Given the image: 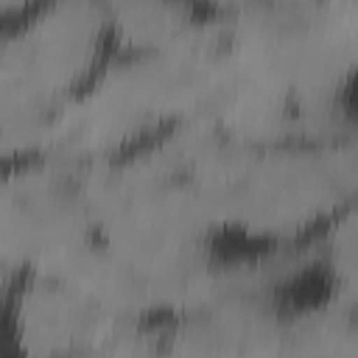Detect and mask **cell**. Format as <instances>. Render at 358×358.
Listing matches in <instances>:
<instances>
[{"mask_svg": "<svg viewBox=\"0 0 358 358\" xmlns=\"http://www.w3.org/2000/svg\"><path fill=\"white\" fill-rule=\"evenodd\" d=\"M48 0H0V14H3V25L20 22L22 17H28L34 8H39Z\"/></svg>", "mask_w": 358, "mask_h": 358, "instance_id": "9c48e42d", "label": "cell"}, {"mask_svg": "<svg viewBox=\"0 0 358 358\" xmlns=\"http://www.w3.org/2000/svg\"><path fill=\"white\" fill-rule=\"evenodd\" d=\"M210 3L218 6V8H224V11H232V8H238V6H243L249 0H210Z\"/></svg>", "mask_w": 358, "mask_h": 358, "instance_id": "30bf717a", "label": "cell"}, {"mask_svg": "<svg viewBox=\"0 0 358 358\" xmlns=\"http://www.w3.org/2000/svg\"><path fill=\"white\" fill-rule=\"evenodd\" d=\"M3 168L0 246L6 268L67 277L101 238L90 182L45 151L8 159Z\"/></svg>", "mask_w": 358, "mask_h": 358, "instance_id": "3957f363", "label": "cell"}, {"mask_svg": "<svg viewBox=\"0 0 358 358\" xmlns=\"http://www.w3.org/2000/svg\"><path fill=\"white\" fill-rule=\"evenodd\" d=\"M352 196L336 157L313 140L243 143L218 224L255 246L308 243Z\"/></svg>", "mask_w": 358, "mask_h": 358, "instance_id": "7a4b0ae2", "label": "cell"}, {"mask_svg": "<svg viewBox=\"0 0 358 358\" xmlns=\"http://www.w3.org/2000/svg\"><path fill=\"white\" fill-rule=\"evenodd\" d=\"M288 3H296V6H310V8H322L327 0H288Z\"/></svg>", "mask_w": 358, "mask_h": 358, "instance_id": "8fae6325", "label": "cell"}, {"mask_svg": "<svg viewBox=\"0 0 358 358\" xmlns=\"http://www.w3.org/2000/svg\"><path fill=\"white\" fill-rule=\"evenodd\" d=\"M173 131L123 159L101 162L87 176L103 243L159 305L207 282L215 263L227 260L224 246L232 238L185 171Z\"/></svg>", "mask_w": 358, "mask_h": 358, "instance_id": "6da1fadb", "label": "cell"}, {"mask_svg": "<svg viewBox=\"0 0 358 358\" xmlns=\"http://www.w3.org/2000/svg\"><path fill=\"white\" fill-rule=\"evenodd\" d=\"M193 103L190 81L171 56L120 50L67 112H76L78 148L112 162L168 137Z\"/></svg>", "mask_w": 358, "mask_h": 358, "instance_id": "277c9868", "label": "cell"}, {"mask_svg": "<svg viewBox=\"0 0 358 358\" xmlns=\"http://www.w3.org/2000/svg\"><path fill=\"white\" fill-rule=\"evenodd\" d=\"M322 8L344 31V36L358 48V0H327Z\"/></svg>", "mask_w": 358, "mask_h": 358, "instance_id": "ba28073f", "label": "cell"}, {"mask_svg": "<svg viewBox=\"0 0 358 358\" xmlns=\"http://www.w3.org/2000/svg\"><path fill=\"white\" fill-rule=\"evenodd\" d=\"M123 53H176L224 8L210 0H106Z\"/></svg>", "mask_w": 358, "mask_h": 358, "instance_id": "8992f818", "label": "cell"}, {"mask_svg": "<svg viewBox=\"0 0 358 358\" xmlns=\"http://www.w3.org/2000/svg\"><path fill=\"white\" fill-rule=\"evenodd\" d=\"M319 241L338 296L358 302V196H352L338 210Z\"/></svg>", "mask_w": 358, "mask_h": 358, "instance_id": "52a82bcc", "label": "cell"}, {"mask_svg": "<svg viewBox=\"0 0 358 358\" xmlns=\"http://www.w3.org/2000/svg\"><path fill=\"white\" fill-rule=\"evenodd\" d=\"M117 53L106 0H48L3 25V56L17 59L64 103L84 95Z\"/></svg>", "mask_w": 358, "mask_h": 358, "instance_id": "5b68a950", "label": "cell"}]
</instances>
